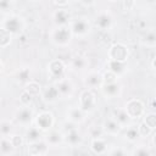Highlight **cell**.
<instances>
[{
  "label": "cell",
  "instance_id": "1",
  "mask_svg": "<svg viewBox=\"0 0 156 156\" xmlns=\"http://www.w3.org/2000/svg\"><path fill=\"white\" fill-rule=\"evenodd\" d=\"M50 41L58 48H67L71 45L73 33L69 26H56L49 34Z\"/></svg>",
  "mask_w": 156,
  "mask_h": 156
},
{
  "label": "cell",
  "instance_id": "2",
  "mask_svg": "<svg viewBox=\"0 0 156 156\" xmlns=\"http://www.w3.org/2000/svg\"><path fill=\"white\" fill-rule=\"evenodd\" d=\"M24 20L16 13H9L4 16L1 21V28L6 29L13 35H20L24 29Z\"/></svg>",
  "mask_w": 156,
  "mask_h": 156
},
{
  "label": "cell",
  "instance_id": "3",
  "mask_svg": "<svg viewBox=\"0 0 156 156\" xmlns=\"http://www.w3.org/2000/svg\"><path fill=\"white\" fill-rule=\"evenodd\" d=\"M46 69H48L49 79L52 80L54 83H56L57 80H60V79L66 77L67 65L61 58H54L46 65Z\"/></svg>",
  "mask_w": 156,
  "mask_h": 156
},
{
  "label": "cell",
  "instance_id": "4",
  "mask_svg": "<svg viewBox=\"0 0 156 156\" xmlns=\"http://www.w3.org/2000/svg\"><path fill=\"white\" fill-rule=\"evenodd\" d=\"M69 27L73 33V37H76V38H85L91 30V23H90L89 18H87L84 16L73 18L72 22L69 23Z\"/></svg>",
  "mask_w": 156,
  "mask_h": 156
},
{
  "label": "cell",
  "instance_id": "5",
  "mask_svg": "<svg viewBox=\"0 0 156 156\" xmlns=\"http://www.w3.org/2000/svg\"><path fill=\"white\" fill-rule=\"evenodd\" d=\"M78 105L87 113H91L98 105V99H96V95L94 93V89L87 88V89L82 90L79 96H78Z\"/></svg>",
  "mask_w": 156,
  "mask_h": 156
},
{
  "label": "cell",
  "instance_id": "6",
  "mask_svg": "<svg viewBox=\"0 0 156 156\" xmlns=\"http://www.w3.org/2000/svg\"><path fill=\"white\" fill-rule=\"evenodd\" d=\"M124 108H126L127 113L130 116V118L133 121H135V119L141 118L145 115V108L146 107H145V104L140 99L132 98V99H129V100L126 101Z\"/></svg>",
  "mask_w": 156,
  "mask_h": 156
},
{
  "label": "cell",
  "instance_id": "7",
  "mask_svg": "<svg viewBox=\"0 0 156 156\" xmlns=\"http://www.w3.org/2000/svg\"><path fill=\"white\" fill-rule=\"evenodd\" d=\"M34 124L43 132L46 133L54 128L55 124V116L51 111H40L39 113L35 115L34 118Z\"/></svg>",
  "mask_w": 156,
  "mask_h": 156
},
{
  "label": "cell",
  "instance_id": "8",
  "mask_svg": "<svg viewBox=\"0 0 156 156\" xmlns=\"http://www.w3.org/2000/svg\"><path fill=\"white\" fill-rule=\"evenodd\" d=\"M107 57L110 60H116V61H122V62H127L128 57H129V49L126 44L123 43H113L108 50H107Z\"/></svg>",
  "mask_w": 156,
  "mask_h": 156
},
{
  "label": "cell",
  "instance_id": "9",
  "mask_svg": "<svg viewBox=\"0 0 156 156\" xmlns=\"http://www.w3.org/2000/svg\"><path fill=\"white\" fill-rule=\"evenodd\" d=\"M34 118H35L34 110L30 106H21L15 112V121L17 124L22 127H29L34 122Z\"/></svg>",
  "mask_w": 156,
  "mask_h": 156
},
{
  "label": "cell",
  "instance_id": "10",
  "mask_svg": "<svg viewBox=\"0 0 156 156\" xmlns=\"http://www.w3.org/2000/svg\"><path fill=\"white\" fill-rule=\"evenodd\" d=\"M87 112L78 105V106H69L66 110V119L80 126L87 119Z\"/></svg>",
  "mask_w": 156,
  "mask_h": 156
},
{
  "label": "cell",
  "instance_id": "11",
  "mask_svg": "<svg viewBox=\"0 0 156 156\" xmlns=\"http://www.w3.org/2000/svg\"><path fill=\"white\" fill-rule=\"evenodd\" d=\"M27 154L29 156H44L49 154V144L45 139L28 143L27 144Z\"/></svg>",
  "mask_w": 156,
  "mask_h": 156
},
{
  "label": "cell",
  "instance_id": "12",
  "mask_svg": "<svg viewBox=\"0 0 156 156\" xmlns=\"http://www.w3.org/2000/svg\"><path fill=\"white\" fill-rule=\"evenodd\" d=\"M56 85H57V89H58L62 99H71L73 96L74 90H76V87H74L73 82L68 77H65V78L57 80L56 82Z\"/></svg>",
  "mask_w": 156,
  "mask_h": 156
},
{
  "label": "cell",
  "instance_id": "13",
  "mask_svg": "<svg viewBox=\"0 0 156 156\" xmlns=\"http://www.w3.org/2000/svg\"><path fill=\"white\" fill-rule=\"evenodd\" d=\"M95 26L101 30H110L113 27V16L110 11H102L95 17Z\"/></svg>",
  "mask_w": 156,
  "mask_h": 156
},
{
  "label": "cell",
  "instance_id": "14",
  "mask_svg": "<svg viewBox=\"0 0 156 156\" xmlns=\"http://www.w3.org/2000/svg\"><path fill=\"white\" fill-rule=\"evenodd\" d=\"M83 83L88 89H100L102 85V73L99 71H90L85 74Z\"/></svg>",
  "mask_w": 156,
  "mask_h": 156
},
{
  "label": "cell",
  "instance_id": "15",
  "mask_svg": "<svg viewBox=\"0 0 156 156\" xmlns=\"http://www.w3.org/2000/svg\"><path fill=\"white\" fill-rule=\"evenodd\" d=\"M41 99H43V101H44L45 104H49V105L55 104L58 99H61V94H60V91H58V89H57L56 83L49 84V85L43 90V93H41Z\"/></svg>",
  "mask_w": 156,
  "mask_h": 156
},
{
  "label": "cell",
  "instance_id": "16",
  "mask_svg": "<svg viewBox=\"0 0 156 156\" xmlns=\"http://www.w3.org/2000/svg\"><path fill=\"white\" fill-rule=\"evenodd\" d=\"M44 139L46 140L49 146H52V147H58L62 144H66L65 143V133H63V130L51 129V130L45 133Z\"/></svg>",
  "mask_w": 156,
  "mask_h": 156
},
{
  "label": "cell",
  "instance_id": "17",
  "mask_svg": "<svg viewBox=\"0 0 156 156\" xmlns=\"http://www.w3.org/2000/svg\"><path fill=\"white\" fill-rule=\"evenodd\" d=\"M73 18H72L69 11L63 7H58L52 13V21H54L55 26H69Z\"/></svg>",
  "mask_w": 156,
  "mask_h": 156
},
{
  "label": "cell",
  "instance_id": "18",
  "mask_svg": "<svg viewBox=\"0 0 156 156\" xmlns=\"http://www.w3.org/2000/svg\"><path fill=\"white\" fill-rule=\"evenodd\" d=\"M100 91L104 95V98H106V99H115V98L121 95L122 85H121V83L118 80L115 82V83H110V84H102L101 88H100Z\"/></svg>",
  "mask_w": 156,
  "mask_h": 156
},
{
  "label": "cell",
  "instance_id": "19",
  "mask_svg": "<svg viewBox=\"0 0 156 156\" xmlns=\"http://www.w3.org/2000/svg\"><path fill=\"white\" fill-rule=\"evenodd\" d=\"M102 129H104V133L106 135H110V136H117L121 134L122 132V127L119 126V123L113 118H106L102 123Z\"/></svg>",
  "mask_w": 156,
  "mask_h": 156
},
{
  "label": "cell",
  "instance_id": "20",
  "mask_svg": "<svg viewBox=\"0 0 156 156\" xmlns=\"http://www.w3.org/2000/svg\"><path fill=\"white\" fill-rule=\"evenodd\" d=\"M65 143L71 147H78L83 143V135L78 128L68 130L65 133Z\"/></svg>",
  "mask_w": 156,
  "mask_h": 156
},
{
  "label": "cell",
  "instance_id": "21",
  "mask_svg": "<svg viewBox=\"0 0 156 156\" xmlns=\"http://www.w3.org/2000/svg\"><path fill=\"white\" fill-rule=\"evenodd\" d=\"M112 117L119 123V126L122 127V128H127V127H129L130 124H133V119L130 118V116L127 113V111H126V108L124 107H122V108H115L113 111H112Z\"/></svg>",
  "mask_w": 156,
  "mask_h": 156
},
{
  "label": "cell",
  "instance_id": "22",
  "mask_svg": "<svg viewBox=\"0 0 156 156\" xmlns=\"http://www.w3.org/2000/svg\"><path fill=\"white\" fill-rule=\"evenodd\" d=\"M90 150L95 155H104L108 151V144L104 139V136L100 138H91L90 139Z\"/></svg>",
  "mask_w": 156,
  "mask_h": 156
},
{
  "label": "cell",
  "instance_id": "23",
  "mask_svg": "<svg viewBox=\"0 0 156 156\" xmlns=\"http://www.w3.org/2000/svg\"><path fill=\"white\" fill-rule=\"evenodd\" d=\"M106 66H107V69L112 71L118 77H122L127 72V62H122V61H116V60L107 58Z\"/></svg>",
  "mask_w": 156,
  "mask_h": 156
},
{
  "label": "cell",
  "instance_id": "24",
  "mask_svg": "<svg viewBox=\"0 0 156 156\" xmlns=\"http://www.w3.org/2000/svg\"><path fill=\"white\" fill-rule=\"evenodd\" d=\"M24 139H26V143H34V141H38V140H41L44 139L43 136V132L34 124V126H29L27 127L26 129V133H24Z\"/></svg>",
  "mask_w": 156,
  "mask_h": 156
},
{
  "label": "cell",
  "instance_id": "25",
  "mask_svg": "<svg viewBox=\"0 0 156 156\" xmlns=\"http://www.w3.org/2000/svg\"><path fill=\"white\" fill-rule=\"evenodd\" d=\"M123 138H124V140H127L128 143L135 144V143L139 140V138H140L138 126L130 124L129 127H127L126 130H124V133H123Z\"/></svg>",
  "mask_w": 156,
  "mask_h": 156
},
{
  "label": "cell",
  "instance_id": "26",
  "mask_svg": "<svg viewBox=\"0 0 156 156\" xmlns=\"http://www.w3.org/2000/svg\"><path fill=\"white\" fill-rule=\"evenodd\" d=\"M16 154V149L10 141L9 136H1L0 139V155L1 156H11Z\"/></svg>",
  "mask_w": 156,
  "mask_h": 156
},
{
  "label": "cell",
  "instance_id": "27",
  "mask_svg": "<svg viewBox=\"0 0 156 156\" xmlns=\"http://www.w3.org/2000/svg\"><path fill=\"white\" fill-rule=\"evenodd\" d=\"M140 44L145 48H156V30H147L140 39Z\"/></svg>",
  "mask_w": 156,
  "mask_h": 156
},
{
  "label": "cell",
  "instance_id": "28",
  "mask_svg": "<svg viewBox=\"0 0 156 156\" xmlns=\"http://www.w3.org/2000/svg\"><path fill=\"white\" fill-rule=\"evenodd\" d=\"M16 82L18 84H26L30 80V68L24 66V67H21L17 72H16Z\"/></svg>",
  "mask_w": 156,
  "mask_h": 156
},
{
  "label": "cell",
  "instance_id": "29",
  "mask_svg": "<svg viewBox=\"0 0 156 156\" xmlns=\"http://www.w3.org/2000/svg\"><path fill=\"white\" fill-rule=\"evenodd\" d=\"M88 67V60L84 56H74L71 61V68L74 71H83Z\"/></svg>",
  "mask_w": 156,
  "mask_h": 156
},
{
  "label": "cell",
  "instance_id": "30",
  "mask_svg": "<svg viewBox=\"0 0 156 156\" xmlns=\"http://www.w3.org/2000/svg\"><path fill=\"white\" fill-rule=\"evenodd\" d=\"M23 89H26L29 94H32L33 96H38V95H40L41 93H43V90H41V85H40V83H38L37 80H29L28 83H26L24 85H23Z\"/></svg>",
  "mask_w": 156,
  "mask_h": 156
},
{
  "label": "cell",
  "instance_id": "31",
  "mask_svg": "<svg viewBox=\"0 0 156 156\" xmlns=\"http://www.w3.org/2000/svg\"><path fill=\"white\" fill-rule=\"evenodd\" d=\"M12 38H13V34H11L4 28H0V48L1 49H6L12 43Z\"/></svg>",
  "mask_w": 156,
  "mask_h": 156
},
{
  "label": "cell",
  "instance_id": "32",
  "mask_svg": "<svg viewBox=\"0 0 156 156\" xmlns=\"http://www.w3.org/2000/svg\"><path fill=\"white\" fill-rule=\"evenodd\" d=\"M12 122L9 121V119H2L0 122V134L1 136H10L11 135V132H12Z\"/></svg>",
  "mask_w": 156,
  "mask_h": 156
},
{
  "label": "cell",
  "instance_id": "33",
  "mask_svg": "<svg viewBox=\"0 0 156 156\" xmlns=\"http://www.w3.org/2000/svg\"><path fill=\"white\" fill-rule=\"evenodd\" d=\"M18 100L22 106H30L33 102V95L29 94L26 89H22V91L18 95Z\"/></svg>",
  "mask_w": 156,
  "mask_h": 156
},
{
  "label": "cell",
  "instance_id": "34",
  "mask_svg": "<svg viewBox=\"0 0 156 156\" xmlns=\"http://www.w3.org/2000/svg\"><path fill=\"white\" fill-rule=\"evenodd\" d=\"M130 155H133V156H149V155H151V150L147 145H139V146H135L130 151Z\"/></svg>",
  "mask_w": 156,
  "mask_h": 156
},
{
  "label": "cell",
  "instance_id": "35",
  "mask_svg": "<svg viewBox=\"0 0 156 156\" xmlns=\"http://www.w3.org/2000/svg\"><path fill=\"white\" fill-rule=\"evenodd\" d=\"M138 129H139L140 138H147V136H151V134L154 133V129H152L151 127H149L144 121H141V122L138 124Z\"/></svg>",
  "mask_w": 156,
  "mask_h": 156
},
{
  "label": "cell",
  "instance_id": "36",
  "mask_svg": "<svg viewBox=\"0 0 156 156\" xmlns=\"http://www.w3.org/2000/svg\"><path fill=\"white\" fill-rule=\"evenodd\" d=\"M10 141H11V144L13 145V147L17 150V149H21L23 145H24V143H26V139H24V136H22V135H20V134H11L10 136Z\"/></svg>",
  "mask_w": 156,
  "mask_h": 156
},
{
  "label": "cell",
  "instance_id": "37",
  "mask_svg": "<svg viewBox=\"0 0 156 156\" xmlns=\"http://www.w3.org/2000/svg\"><path fill=\"white\" fill-rule=\"evenodd\" d=\"M13 9V0H0V11L2 16L11 13Z\"/></svg>",
  "mask_w": 156,
  "mask_h": 156
},
{
  "label": "cell",
  "instance_id": "38",
  "mask_svg": "<svg viewBox=\"0 0 156 156\" xmlns=\"http://www.w3.org/2000/svg\"><path fill=\"white\" fill-rule=\"evenodd\" d=\"M118 76H116L112 71H110V69H106L104 73H102V84H110V83H115V82H117L118 80Z\"/></svg>",
  "mask_w": 156,
  "mask_h": 156
},
{
  "label": "cell",
  "instance_id": "39",
  "mask_svg": "<svg viewBox=\"0 0 156 156\" xmlns=\"http://www.w3.org/2000/svg\"><path fill=\"white\" fill-rule=\"evenodd\" d=\"M88 134L91 138H100L105 133H104V129H102V126H91L88 128Z\"/></svg>",
  "mask_w": 156,
  "mask_h": 156
},
{
  "label": "cell",
  "instance_id": "40",
  "mask_svg": "<svg viewBox=\"0 0 156 156\" xmlns=\"http://www.w3.org/2000/svg\"><path fill=\"white\" fill-rule=\"evenodd\" d=\"M143 121H144L149 127H151L154 130L156 129V112L145 113V115L143 116Z\"/></svg>",
  "mask_w": 156,
  "mask_h": 156
},
{
  "label": "cell",
  "instance_id": "41",
  "mask_svg": "<svg viewBox=\"0 0 156 156\" xmlns=\"http://www.w3.org/2000/svg\"><path fill=\"white\" fill-rule=\"evenodd\" d=\"M107 154L108 155H112V156H122V155H126L127 154V151L124 150V149H122L121 146H117V147H112V149H110L108 151H107Z\"/></svg>",
  "mask_w": 156,
  "mask_h": 156
},
{
  "label": "cell",
  "instance_id": "42",
  "mask_svg": "<svg viewBox=\"0 0 156 156\" xmlns=\"http://www.w3.org/2000/svg\"><path fill=\"white\" fill-rule=\"evenodd\" d=\"M74 128H78V124H76V123H73V122H71V121H68V119H66V121L62 123V130H63V133H66V132H68V130H72V129H74Z\"/></svg>",
  "mask_w": 156,
  "mask_h": 156
},
{
  "label": "cell",
  "instance_id": "43",
  "mask_svg": "<svg viewBox=\"0 0 156 156\" xmlns=\"http://www.w3.org/2000/svg\"><path fill=\"white\" fill-rule=\"evenodd\" d=\"M135 6V0H123V7L126 11L133 10Z\"/></svg>",
  "mask_w": 156,
  "mask_h": 156
},
{
  "label": "cell",
  "instance_id": "44",
  "mask_svg": "<svg viewBox=\"0 0 156 156\" xmlns=\"http://www.w3.org/2000/svg\"><path fill=\"white\" fill-rule=\"evenodd\" d=\"M68 2H69V0H54V4L57 7H65L68 5Z\"/></svg>",
  "mask_w": 156,
  "mask_h": 156
},
{
  "label": "cell",
  "instance_id": "45",
  "mask_svg": "<svg viewBox=\"0 0 156 156\" xmlns=\"http://www.w3.org/2000/svg\"><path fill=\"white\" fill-rule=\"evenodd\" d=\"M98 0H78L79 4H82L83 6H93L96 4Z\"/></svg>",
  "mask_w": 156,
  "mask_h": 156
},
{
  "label": "cell",
  "instance_id": "46",
  "mask_svg": "<svg viewBox=\"0 0 156 156\" xmlns=\"http://www.w3.org/2000/svg\"><path fill=\"white\" fill-rule=\"evenodd\" d=\"M151 143H152V145L156 147V132L151 134Z\"/></svg>",
  "mask_w": 156,
  "mask_h": 156
},
{
  "label": "cell",
  "instance_id": "47",
  "mask_svg": "<svg viewBox=\"0 0 156 156\" xmlns=\"http://www.w3.org/2000/svg\"><path fill=\"white\" fill-rule=\"evenodd\" d=\"M151 67H152V69L154 71H156V55L152 57V60H151Z\"/></svg>",
  "mask_w": 156,
  "mask_h": 156
},
{
  "label": "cell",
  "instance_id": "48",
  "mask_svg": "<svg viewBox=\"0 0 156 156\" xmlns=\"http://www.w3.org/2000/svg\"><path fill=\"white\" fill-rule=\"evenodd\" d=\"M4 69H5V68H4V61L1 60V72H4Z\"/></svg>",
  "mask_w": 156,
  "mask_h": 156
},
{
  "label": "cell",
  "instance_id": "49",
  "mask_svg": "<svg viewBox=\"0 0 156 156\" xmlns=\"http://www.w3.org/2000/svg\"><path fill=\"white\" fill-rule=\"evenodd\" d=\"M106 1H107V2H117L118 0H106Z\"/></svg>",
  "mask_w": 156,
  "mask_h": 156
},
{
  "label": "cell",
  "instance_id": "50",
  "mask_svg": "<svg viewBox=\"0 0 156 156\" xmlns=\"http://www.w3.org/2000/svg\"><path fill=\"white\" fill-rule=\"evenodd\" d=\"M155 105H156V94H155Z\"/></svg>",
  "mask_w": 156,
  "mask_h": 156
}]
</instances>
